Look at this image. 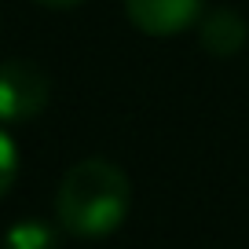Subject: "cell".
<instances>
[{
  "label": "cell",
  "mask_w": 249,
  "mask_h": 249,
  "mask_svg": "<svg viewBox=\"0 0 249 249\" xmlns=\"http://www.w3.org/2000/svg\"><path fill=\"white\" fill-rule=\"evenodd\" d=\"M132 179L107 158H85L70 165L55 191V216L62 231L77 238H107L128 220Z\"/></svg>",
  "instance_id": "obj_1"
},
{
  "label": "cell",
  "mask_w": 249,
  "mask_h": 249,
  "mask_svg": "<svg viewBox=\"0 0 249 249\" xmlns=\"http://www.w3.org/2000/svg\"><path fill=\"white\" fill-rule=\"evenodd\" d=\"M48 73L30 59L0 62V124H22L33 121L48 107Z\"/></svg>",
  "instance_id": "obj_2"
},
{
  "label": "cell",
  "mask_w": 249,
  "mask_h": 249,
  "mask_svg": "<svg viewBox=\"0 0 249 249\" xmlns=\"http://www.w3.org/2000/svg\"><path fill=\"white\" fill-rule=\"evenodd\" d=\"M124 15L147 37H176L202 22L205 0H124Z\"/></svg>",
  "instance_id": "obj_3"
},
{
  "label": "cell",
  "mask_w": 249,
  "mask_h": 249,
  "mask_svg": "<svg viewBox=\"0 0 249 249\" xmlns=\"http://www.w3.org/2000/svg\"><path fill=\"white\" fill-rule=\"evenodd\" d=\"M198 40L209 55L216 59H231L246 48L249 40V26L246 18L238 15L234 8H213L202 15V26H198Z\"/></svg>",
  "instance_id": "obj_4"
},
{
  "label": "cell",
  "mask_w": 249,
  "mask_h": 249,
  "mask_svg": "<svg viewBox=\"0 0 249 249\" xmlns=\"http://www.w3.org/2000/svg\"><path fill=\"white\" fill-rule=\"evenodd\" d=\"M0 249H59V231L48 220H18L4 231Z\"/></svg>",
  "instance_id": "obj_5"
},
{
  "label": "cell",
  "mask_w": 249,
  "mask_h": 249,
  "mask_svg": "<svg viewBox=\"0 0 249 249\" xmlns=\"http://www.w3.org/2000/svg\"><path fill=\"white\" fill-rule=\"evenodd\" d=\"M15 176H18V147H15V140L0 128V198L11 191Z\"/></svg>",
  "instance_id": "obj_6"
},
{
  "label": "cell",
  "mask_w": 249,
  "mask_h": 249,
  "mask_svg": "<svg viewBox=\"0 0 249 249\" xmlns=\"http://www.w3.org/2000/svg\"><path fill=\"white\" fill-rule=\"evenodd\" d=\"M37 4H44V8H55V11H66V8H77V4H85V0H37Z\"/></svg>",
  "instance_id": "obj_7"
}]
</instances>
